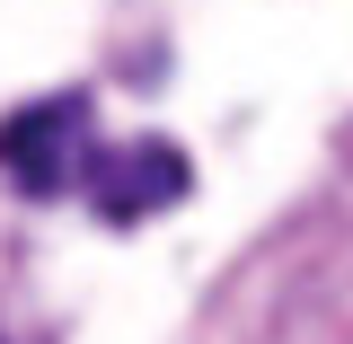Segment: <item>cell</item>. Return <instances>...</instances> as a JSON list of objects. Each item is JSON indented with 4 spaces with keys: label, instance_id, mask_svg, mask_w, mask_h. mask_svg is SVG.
Here are the masks:
<instances>
[{
    "label": "cell",
    "instance_id": "obj_2",
    "mask_svg": "<svg viewBox=\"0 0 353 344\" xmlns=\"http://www.w3.org/2000/svg\"><path fill=\"white\" fill-rule=\"evenodd\" d=\"M80 194L97 203V221L132 230V221L185 203V194H194V168H185V150H168V141H124V150H97V159H88Z\"/></svg>",
    "mask_w": 353,
    "mask_h": 344
},
{
    "label": "cell",
    "instance_id": "obj_1",
    "mask_svg": "<svg viewBox=\"0 0 353 344\" xmlns=\"http://www.w3.org/2000/svg\"><path fill=\"white\" fill-rule=\"evenodd\" d=\"M88 159H97V106L88 88H62V97H36L0 124V168L18 176L36 203H62L88 185Z\"/></svg>",
    "mask_w": 353,
    "mask_h": 344
}]
</instances>
